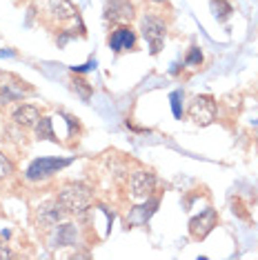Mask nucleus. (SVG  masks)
Listing matches in <instances>:
<instances>
[{
    "label": "nucleus",
    "mask_w": 258,
    "mask_h": 260,
    "mask_svg": "<svg viewBox=\"0 0 258 260\" xmlns=\"http://www.w3.org/2000/svg\"><path fill=\"white\" fill-rule=\"evenodd\" d=\"M38 118H40L38 107L36 105H27V103L18 105V107L14 109V114H11V120H14L18 127H22V129L34 127L38 122Z\"/></svg>",
    "instance_id": "obj_9"
},
{
    "label": "nucleus",
    "mask_w": 258,
    "mask_h": 260,
    "mask_svg": "<svg viewBox=\"0 0 258 260\" xmlns=\"http://www.w3.org/2000/svg\"><path fill=\"white\" fill-rule=\"evenodd\" d=\"M212 11L218 20H227L232 14V5L225 3V0H212Z\"/></svg>",
    "instance_id": "obj_16"
},
{
    "label": "nucleus",
    "mask_w": 258,
    "mask_h": 260,
    "mask_svg": "<svg viewBox=\"0 0 258 260\" xmlns=\"http://www.w3.org/2000/svg\"><path fill=\"white\" fill-rule=\"evenodd\" d=\"M158 207V200L154 198V200H149L147 205H143V207H136L134 209V220L136 222H145V220H149V216L154 214V209Z\"/></svg>",
    "instance_id": "obj_15"
},
{
    "label": "nucleus",
    "mask_w": 258,
    "mask_h": 260,
    "mask_svg": "<svg viewBox=\"0 0 258 260\" xmlns=\"http://www.w3.org/2000/svg\"><path fill=\"white\" fill-rule=\"evenodd\" d=\"M76 240H78V229H76V224L67 222V224H60V227L54 229V234H51V247H72L76 245Z\"/></svg>",
    "instance_id": "obj_10"
},
{
    "label": "nucleus",
    "mask_w": 258,
    "mask_h": 260,
    "mask_svg": "<svg viewBox=\"0 0 258 260\" xmlns=\"http://www.w3.org/2000/svg\"><path fill=\"white\" fill-rule=\"evenodd\" d=\"M169 100H172V111L176 118L183 116V107H180V100H183V91H174L172 96H169Z\"/></svg>",
    "instance_id": "obj_18"
},
{
    "label": "nucleus",
    "mask_w": 258,
    "mask_h": 260,
    "mask_svg": "<svg viewBox=\"0 0 258 260\" xmlns=\"http://www.w3.org/2000/svg\"><path fill=\"white\" fill-rule=\"evenodd\" d=\"M256 147H258V140H256Z\"/></svg>",
    "instance_id": "obj_24"
},
{
    "label": "nucleus",
    "mask_w": 258,
    "mask_h": 260,
    "mask_svg": "<svg viewBox=\"0 0 258 260\" xmlns=\"http://www.w3.org/2000/svg\"><path fill=\"white\" fill-rule=\"evenodd\" d=\"M203 62V54H201V49L198 47H191V51L187 54L185 58V64H201Z\"/></svg>",
    "instance_id": "obj_19"
},
{
    "label": "nucleus",
    "mask_w": 258,
    "mask_h": 260,
    "mask_svg": "<svg viewBox=\"0 0 258 260\" xmlns=\"http://www.w3.org/2000/svg\"><path fill=\"white\" fill-rule=\"evenodd\" d=\"M129 187H132V196L136 200H145V198H151L156 189V178L154 174L149 171H134L132 174V180H129Z\"/></svg>",
    "instance_id": "obj_5"
},
{
    "label": "nucleus",
    "mask_w": 258,
    "mask_h": 260,
    "mask_svg": "<svg viewBox=\"0 0 258 260\" xmlns=\"http://www.w3.org/2000/svg\"><path fill=\"white\" fill-rule=\"evenodd\" d=\"M64 216V209L60 207L58 200H51V203H43L38 207V222L45 224V227H54L62 220Z\"/></svg>",
    "instance_id": "obj_8"
},
{
    "label": "nucleus",
    "mask_w": 258,
    "mask_h": 260,
    "mask_svg": "<svg viewBox=\"0 0 258 260\" xmlns=\"http://www.w3.org/2000/svg\"><path fill=\"white\" fill-rule=\"evenodd\" d=\"M22 98V89L16 85H0V105H9Z\"/></svg>",
    "instance_id": "obj_14"
},
{
    "label": "nucleus",
    "mask_w": 258,
    "mask_h": 260,
    "mask_svg": "<svg viewBox=\"0 0 258 260\" xmlns=\"http://www.w3.org/2000/svg\"><path fill=\"white\" fill-rule=\"evenodd\" d=\"M140 31H143L145 40L149 43V51L156 56L163 49V45H165V34H167L165 22L160 18H156V16H145L140 20Z\"/></svg>",
    "instance_id": "obj_3"
},
{
    "label": "nucleus",
    "mask_w": 258,
    "mask_h": 260,
    "mask_svg": "<svg viewBox=\"0 0 258 260\" xmlns=\"http://www.w3.org/2000/svg\"><path fill=\"white\" fill-rule=\"evenodd\" d=\"M136 45V34L129 27H118L114 34L109 36V47L114 51H125V49H134Z\"/></svg>",
    "instance_id": "obj_11"
},
{
    "label": "nucleus",
    "mask_w": 258,
    "mask_h": 260,
    "mask_svg": "<svg viewBox=\"0 0 258 260\" xmlns=\"http://www.w3.org/2000/svg\"><path fill=\"white\" fill-rule=\"evenodd\" d=\"M189 118L196 125H209L216 118V103L212 96H196L189 105Z\"/></svg>",
    "instance_id": "obj_4"
},
{
    "label": "nucleus",
    "mask_w": 258,
    "mask_h": 260,
    "mask_svg": "<svg viewBox=\"0 0 258 260\" xmlns=\"http://www.w3.org/2000/svg\"><path fill=\"white\" fill-rule=\"evenodd\" d=\"M56 200L60 203L64 214L83 216L85 209L91 203V191H89V187L87 185H83V182H69V185H64L60 189V193H58Z\"/></svg>",
    "instance_id": "obj_1"
},
{
    "label": "nucleus",
    "mask_w": 258,
    "mask_h": 260,
    "mask_svg": "<svg viewBox=\"0 0 258 260\" xmlns=\"http://www.w3.org/2000/svg\"><path fill=\"white\" fill-rule=\"evenodd\" d=\"M0 258H11V251L7 249V245H3V242H0Z\"/></svg>",
    "instance_id": "obj_22"
},
{
    "label": "nucleus",
    "mask_w": 258,
    "mask_h": 260,
    "mask_svg": "<svg viewBox=\"0 0 258 260\" xmlns=\"http://www.w3.org/2000/svg\"><path fill=\"white\" fill-rule=\"evenodd\" d=\"M11 174H14V162H11L5 153H0V180L9 178Z\"/></svg>",
    "instance_id": "obj_17"
},
{
    "label": "nucleus",
    "mask_w": 258,
    "mask_h": 260,
    "mask_svg": "<svg viewBox=\"0 0 258 260\" xmlns=\"http://www.w3.org/2000/svg\"><path fill=\"white\" fill-rule=\"evenodd\" d=\"M91 69H96V60H89L85 64H80V67H74L76 74H85V72H91Z\"/></svg>",
    "instance_id": "obj_21"
},
{
    "label": "nucleus",
    "mask_w": 258,
    "mask_h": 260,
    "mask_svg": "<svg viewBox=\"0 0 258 260\" xmlns=\"http://www.w3.org/2000/svg\"><path fill=\"white\" fill-rule=\"evenodd\" d=\"M149 3H154V5H163V3H167V0H149Z\"/></svg>",
    "instance_id": "obj_23"
},
{
    "label": "nucleus",
    "mask_w": 258,
    "mask_h": 260,
    "mask_svg": "<svg viewBox=\"0 0 258 260\" xmlns=\"http://www.w3.org/2000/svg\"><path fill=\"white\" fill-rule=\"evenodd\" d=\"M49 11L58 20H69L76 16V9L69 0H49Z\"/></svg>",
    "instance_id": "obj_12"
},
{
    "label": "nucleus",
    "mask_w": 258,
    "mask_h": 260,
    "mask_svg": "<svg viewBox=\"0 0 258 260\" xmlns=\"http://www.w3.org/2000/svg\"><path fill=\"white\" fill-rule=\"evenodd\" d=\"M216 222H218V214H216V209H205V211H201L198 216H194L191 220H189V234L194 236V238H205L212 229L216 227Z\"/></svg>",
    "instance_id": "obj_6"
},
{
    "label": "nucleus",
    "mask_w": 258,
    "mask_h": 260,
    "mask_svg": "<svg viewBox=\"0 0 258 260\" xmlns=\"http://www.w3.org/2000/svg\"><path fill=\"white\" fill-rule=\"evenodd\" d=\"M74 87L78 89L80 93H83V98H89V93H91V89H89V85H87L85 80H80V78H76L74 80Z\"/></svg>",
    "instance_id": "obj_20"
},
{
    "label": "nucleus",
    "mask_w": 258,
    "mask_h": 260,
    "mask_svg": "<svg viewBox=\"0 0 258 260\" xmlns=\"http://www.w3.org/2000/svg\"><path fill=\"white\" fill-rule=\"evenodd\" d=\"M69 162H72L69 158H36V160L27 167L25 178L31 182L45 180V178H49V176L58 174L60 169H64Z\"/></svg>",
    "instance_id": "obj_2"
},
{
    "label": "nucleus",
    "mask_w": 258,
    "mask_h": 260,
    "mask_svg": "<svg viewBox=\"0 0 258 260\" xmlns=\"http://www.w3.org/2000/svg\"><path fill=\"white\" fill-rule=\"evenodd\" d=\"M105 16L111 22H129L134 18V5L129 0H109Z\"/></svg>",
    "instance_id": "obj_7"
},
{
    "label": "nucleus",
    "mask_w": 258,
    "mask_h": 260,
    "mask_svg": "<svg viewBox=\"0 0 258 260\" xmlns=\"http://www.w3.org/2000/svg\"><path fill=\"white\" fill-rule=\"evenodd\" d=\"M34 132H36L38 140H51L56 143V134H54V125H51V118H38V122L34 125Z\"/></svg>",
    "instance_id": "obj_13"
}]
</instances>
